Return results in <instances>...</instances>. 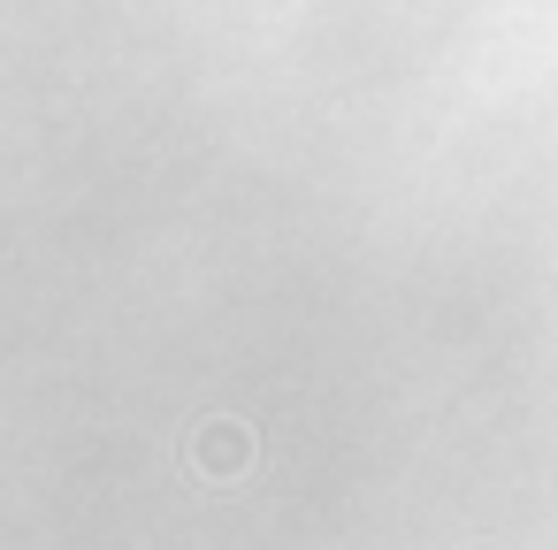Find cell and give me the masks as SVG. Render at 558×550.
Returning <instances> with one entry per match:
<instances>
[{
    "label": "cell",
    "instance_id": "obj_1",
    "mask_svg": "<svg viewBox=\"0 0 558 550\" xmlns=\"http://www.w3.org/2000/svg\"><path fill=\"white\" fill-rule=\"evenodd\" d=\"M207 466H245V436H230V428H207Z\"/></svg>",
    "mask_w": 558,
    "mask_h": 550
}]
</instances>
